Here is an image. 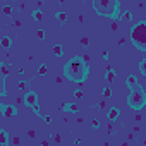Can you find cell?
I'll list each match as a JSON object with an SVG mask.
<instances>
[{"instance_id": "1", "label": "cell", "mask_w": 146, "mask_h": 146, "mask_svg": "<svg viewBox=\"0 0 146 146\" xmlns=\"http://www.w3.org/2000/svg\"><path fill=\"white\" fill-rule=\"evenodd\" d=\"M88 74V67L81 58H72L65 67V76L72 81H83Z\"/></svg>"}, {"instance_id": "2", "label": "cell", "mask_w": 146, "mask_h": 146, "mask_svg": "<svg viewBox=\"0 0 146 146\" xmlns=\"http://www.w3.org/2000/svg\"><path fill=\"white\" fill-rule=\"evenodd\" d=\"M127 84L132 90L131 91V96L127 98V105L131 108H141L144 105V91H143V88L137 84V79L134 76H129L127 78Z\"/></svg>"}, {"instance_id": "3", "label": "cell", "mask_w": 146, "mask_h": 146, "mask_svg": "<svg viewBox=\"0 0 146 146\" xmlns=\"http://www.w3.org/2000/svg\"><path fill=\"white\" fill-rule=\"evenodd\" d=\"M131 36H132V41L137 48L144 50V41H146V28H144V23H139L136 24L132 29H131Z\"/></svg>"}, {"instance_id": "4", "label": "cell", "mask_w": 146, "mask_h": 146, "mask_svg": "<svg viewBox=\"0 0 146 146\" xmlns=\"http://www.w3.org/2000/svg\"><path fill=\"white\" fill-rule=\"evenodd\" d=\"M36 103H38V95H36L35 91H28V93L24 95V105L29 107V108H33Z\"/></svg>"}, {"instance_id": "5", "label": "cell", "mask_w": 146, "mask_h": 146, "mask_svg": "<svg viewBox=\"0 0 146 146\" xmlns=\"http://www.w3.org/2000/svg\"><path fill=\"white\" fill-rule=\"evenodd\" d=\"M119 115H120V110H119L117 107H112V108H108V112H107V119H108V120H115V119H119Z\"/></svg>"}, {"instance_id": "6", "label": "cell", "mask_w": 146, "mask_h": 146, "mask_svg": "<svg viewBox=\"0 0 146 146\" xmlns=\"http://www.w3.org/2000/svg\"><path fill=\"white\" fill-rule=\"evenodd\" d=\"M7 141H9L7 131H5V129H0V146H2V144H7Z\"/></svg>"}, {"instance_id": "7", "label": "cell", "mask_w": 146, "mask_h": 146, "mask_svg": "<svg viewBox=\"0 0 146 146\" xmlns=\"http://www.w3.org/2000/svg\"><path fill=\"white\" fill-rule=\"evenodd\" d=\"M11 45H12V38H9V36H4L2 40H0V46H4V48H11Z\"/></svg>"}, {"instance_id": "8", "label": "cell", "mask_w": 146, "mask_h": 146, "mask_svg": "<svg viewBox=\"0 0 146 146\" xmlns=\"http://www.w3.org/2000/svg\"><path fill=\"white\" fill-rule=\"evenodd\" d=\"M53 53H55V57H62L64 55V45H55L53 46Z\"/></svg>"}, {"instance_id": "9", "label": "cell", "mask_w": 146, "mask_h": 146, "mask_svg": "<svg viewBox=\"0 0 146 146\" xmlns=\"http://www.w3.org/2000/svg\"><path fill=\"white\" fill-rule=\"evenodd\" d=\"M4 113H5L7 117H12V115H16L17 112H16V108H14V107H5V108H4Z\"/></svg>"}, {"instance_id": "10", "label": "cell", "mask_w": 146, "mask_h": 146, "mask_svg": "<svg viewBox=\"0 0 146 146\" xmlns=\"http://www.w3.org/2000/svg\"><path fill=\"white\" fill-rule=\"evenodd\" d=\"M64 110H65V112H78V107H76L74 103H65V105H64Z\"/></svg>"}, {"instance_id": "11", "label": "cell", "mask_w": 146, "mask_h": 146, "mask_svg": "<svg viewBox=\"0 0 146 146\" xmlns=\"http://www.w3.org/2000/svg\"><path fill=\"white\" fill-rule=\"evenodd\" d=\"M55 16H57V19H58L60 23H65V21H67V14H65V12H62V11H58Z\"/></svg>"}, {"instance_id": "12", "label": "cell", "mask_w": 146, "mask_h": 146, "mask_svg": "<svg viewBox=\"0 0 146 146\" xmlns=\"http://www.w3.org/2000/svg\"><path fill=\"white\" fill-rule=\"evenodd\" d=\"M102 93H103V96H105V98H110V96H112V90H110L108 86H105V88L102 90Z\"/></svg>"}, {"instance_id": "13", "label": "cell", "mask_w": 146, "mask_h": 146, "mask_svg": "<svg viewBox=\"0 0 146 146\" xmlns=\"http://www.w3.org/2000/svg\"><path fill=\"white\" fill-rule=\"evenodd\" d=\"M0 72H2V74H9V69H7L5 62H0Z\"/></svg>"}, {"instance_id": "14", "label": "cell", "mask_w": 146, "mask_h": 146, "mask_svg": "<svg viewBox=\"0 0 146 146\" xmlns=\"http://www.w3.org/2000/svg\"><path fill=\"white\" fill-rule=\"evenodd\" d=\"M33 17H35L36 21H41V19H43V16H41V11H33Z\"/></svg>"}, {"instance_id": "15", "label": "cell", "mask_w": 146, "mask_h": 146, "mask_svg": "<svg viewBox=\"0 0 146 146\" xmlns=\"http://www.w3.org/2000/svg\"><path fill=\"white\" fill-rule=\"evenodd\" d=\"M28 86H29V83H28V81H19V84H17V88H19V90H28Z\"/></svg>"}, {"instance_id": "16", "label": "cell", "mask_w": 146, "mask_h": 146, "mask_svg": "<svg viewBox=\"0 0 146 146\" xmlns=\"http://www.w3.org/2000/svg\"><path fill=\"white\" fill-rule=\"evenodd\" d=\"M4 93H5V83H4L2 78H0V96H4Z\"/></svg>"}, {"instance_id": "17", "label": "cell", "mask_w": 146, "mask_h": 146, "mask_svg": "<svg viewBox=\"0 0 146 146\" xmlns=\"http://www.w3.org/2000/svg\"><path fill=\"white\" fill-rule=\"evenodd\" d=\"M72 96H74V98H83V90H74V93H72Z\"/></svg>"}, {"instance_id": "18", "label": "cell", "mask_w": 146, "mask_h": 146, "mask_svg": "<svg viewBox=\"0 0 146 146\" xmlns=\"http://www.w3.org/2000/svg\"><path fill=\"white\" fill-rule=\"evenodd\" d=\"M4 14L5 16H12V7L11 5H4Z\"/></svg>"}, {"instance_id": "19", "label": "cell", "mask_w": 146, "mask_h": 146, "mask_svg": "<svg viewBox=\"0 0 146 146\" xmlns=\"http://www.w3.org/2000/svg\"><path fill=\"white\" fill-rule=\"evenodd\" d=\"M38 74H40V76L46 74V65H45V64H41V65H40V69H38Z\"/></svg>"}, {"instance_id": "20", "label": "cell", "mask_w": 146, "mask_h": 146, "mask_svg": "<svg viewBox=\"0 0 146 146\" xmlns=\"http://www.w3.org/2000/svg\"><path fill=\"white\" fill-rule=\"evenodd\" d=\"M113 76H115V72L110 69V70H108V76H107V78H108V81H112V78H113Z\"/></svg>"}, {"instance_id": "21", "label": "cell", "mask_w": 146, "mask_h": 146, "mask_svg": "<svg viewBox=\"0 0 146 146\" xmlns=\"http://www.w3.org/2000/svg\"><path fill=\"white\" fill-rule=\"evenodd\" d=\"M33 112H35V113H38V115H40V105H38V103H36V105H35V107H33Z\"/></svg>"}, {"instance_id": "22", "label": "cell", "mask_w": 146, "mask_h": 146, "mask_svg": "<svg viewBox=\"0 0 146 146\" xmlns=\"http://www.w3.org/2000/svg\"><path fill=\"white\" fill-rule=\"evenodd\" d=\"M91 125H93V129H98V127H100V122H98V120H93Z\"/></svg>"}, {"instance_id": "23", "label": "cell", "mask_w": 146, "mask_h": 146, "mask_svg": "<svg viewBox=\"0 0 146 146\" xmlns=\"http://www.w3.org/2000/svg\"><path fill=\"white\" fill-rule=\"evenodd\" d=\"M41 146H48V143H46V141H43V143H41Z\"/></svg>"}]
</instances>
